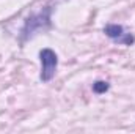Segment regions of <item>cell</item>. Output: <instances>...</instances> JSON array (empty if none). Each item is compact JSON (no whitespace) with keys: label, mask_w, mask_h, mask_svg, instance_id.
<instances>
[{"label":"cell","mask_w":135,"mask_h":134,"mask_svg":"<svg viewBox=\"0 0 135 134\" xmlns=\"http://www.w3.org/2000/svg\"><path fill=\"white\" fill-rule=\"evenodd\" d=\"M39 60H41V81L49 82L54 76L58 66V57L52 49H42L39 52Z\"/></svg>","instance_id":"2"},{"label":"cell","mask_w":135,"mask_h":134,"mask_svg":"<svg viewBox=\"0 0 135 134\" xmlns=\"http://www.w3.org/2000/svg\"><path fill=\"white\" fill-rule=\"evenodd\" d=\"M50 25V8H46L44 11L35 14V16H30L25 22V27L22 30V38L27 39L30 36H33L38 30L41 29H47Z\"/></svg>","instance_id":"1"},{"label":"cell","mask_w":135,"mask_h":134,"mask_svg":"<svg viewBox=\"0 0 135 134\" xmlns=\"http://www.w3.org/2000/svg\"><path fill=\"white\" fill-rule=\"evenodd\" d=\"M108 88H110V85H108V82H105V81H98V82L93 84V92L98 93V95L105 93Z\"/></svg>","instance_id":"4"},{"label":"cell","mask_w":135,"mask_h":134,"mask_svg":"<svg viewBox=\"0 0 135 134\" xmlns=\"http://www.w3.org/2000/svg\"><path fill=\"white\" fill-rule=\"evenodd\" d=\"M104 33L107 35L108 38H112L113 41H118V43H121V44H127V46L134 44V41H135L134 36H132L131 33L126 35L124 33L123 25H118V24H108V25H105Z\"/></svg>","instance_id":"3"}]
</instances>
